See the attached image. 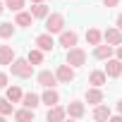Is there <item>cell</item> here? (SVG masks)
Returning <instances> with one entry per match:
<instances>
[{"mask_svg":"<svg viewBox=\"0 0 122 122\" xmlns=\"http://www.w3.org/2000/svg\"><path fill=\"white\" fill-rule=\"evenodd\" d=\"M10 70H12L15 77H22V79H29L34 74V65L29 62V57H15L12 65H10Z\"/></svg>","mask_w":122,"mask_h":122,"instance_id":"obj_1","label":"cell"},{"mask_svg":"<svg viewBox=\"0 0 122 122\" xmlns=\"http://www.w3.org/2000/svg\"><path fill=\"white\" fill-rule=\"evenodd\" d=\"M65 62H70L72 67H81L86 65V50L74 46V48H67V57H65Z\"/></svg>","mask_w":122,"mask_h":122,"instance_id":"obj_2","label":"cell"},{"mask_svg":"<svg viewBox=\"0 0 122 122\" xmlns=\"http://www.w3.org/2000/svg\"><path fill=\"white\" fill-rule=\"evenodd\" d=\"M62 29H65V17L60 12H50L46 17V31L48 34H60Z\"/></svg>","mask_w":122,"mask_h":122,"instance_id":"obj_3","label":"cell"},{"mask_svg":"<svg viewBox=\"0 0 122 122\" xmlns=\"http://www.w3.org/2000/svg\"><path fill=\"white\" fill-rule=\"evenodd\" d=\"M55 74H57V81H60V84H70V81H74V67H72L70 62L60 65V67L55 70Z\"/></svg>","mask_w":122,"mask_h":122,"instance_id":"obj_4","label":"cell"},{"mask_svg":"<svg viewBox=\"0 0 122 122\" xmlns=\"http://www.w3.org/2000/svg\"><path fill=\"white\" fill-rule=\"evenodd\" d=\"M36 81H38L43 89H53V86L57 84V74H55V72H50V70H41V72H38V77H36Z\"/></svg>","mask_w":122,"mask_h":122,"instance_id":"obj_5","label":"cell"},{"mask_svg":"<svg viewBox=\"0 0 122 122\" xmlns=\"http://www.w3.org/2000/svg\"><path fill=\"white\" fill-rule=\"evenodd\" d=\"M77 41H79V34L77 31H72V29L70 31H65V29L60 31V46H62V48H74Z\"/></svg>","mask_w":122,"mask_h":122,"instance_id":"obj_6","label":"cell"},{"mask_svg":"<svg viewBox=\"0 0 122 122\" xmlns=\"http://www.w3.org/2000/svg\"><path fill=\"white\" fill-rule=\"evenodd\" d=\"M105 74L108 77H122V60L120 57H108V65H105Z\"/></svg>","mask_w":122,"mask_h":122,"instance_id":"obj_7","label":"cell"},{"mask_svg":"<svg viewBox=\"0 0 122 122\" xmlns=\"http://www.w3.org/2000/svg\"><path fill=\"white\" fill-rule=\"evenodd\" d=\"M103 41L110 43V46H120V43H122V31L115 29V26H108V29L103 31Z\"/></svg>","mask_w":122,"mask_h":122,"instance_id":"obj_8","label":"cell"},{"mask_svg":"<svg viewBox=\"0 0 122 122\" xmlns=\"http://www.w3.org/2000/svg\"><path fill=\"white\" fill-rule=\"evenodd\" d=\"M36 46H38L41 50H46V53H48V50H53V48H55V41H53V36L46 31V34H38V36H36Z\"/></svg>","mask_w":122,"mask_h":122,"instance_id":"obj_9","label":"cell"},{"mask_svg":"<svg viewBox=\"0 0 122 122\" xmlns=\"http://www.w3.org/2000/svg\"><path fill=\"white\" fill-rule=\"evenodd\" d=\"M86 103H89V105H98V103H103V91H101V86H91V89H86Z\"/></svg>","mask_w":122,"mask_h":122,"instance_id":"obj_10","label":"cell"},{"mask_svg":"<svg viewBox=\"0 0 122 122\" xmlns=\"http://www.w3.org/2000/svg\"><path fill=\"white\" fill-rule=\"evenodd\" d=\"M84 103L81 101H70V105H67V115L70 117H74V120H81L84 117Z\"/></svg>","mask_w":122,"mask_h":122,"instance_id":"obj_11","label":"cell"},{"mask_svg":"<svg viewBox=\"0 0 122 122\" xmlns=\"http://www.w3.org/2000/svg\"><path fill=\"white\" fill-rule=\"evenodd\" d=\"M50 122H60V120H65L67 117V108H60V105H50L48 108V115H46Z\"/></svg>","mask_w":122,"mask_h":122,"instance_id":"obj_12","label":"cell"},{"mask_svg":"<svg viewBox=\"0 0 122 122\" xmlns=\"http://www.w3.org/2000/svg\"><path fill=\"white\" fill-rule=\"evenodd\" d=\"M112 50H115V46H110V43H105V46H96L93 48V57H98V60H108V57H112Z\"/></svg>","mask_w":122,"mask_h":122,"instance_id":"obj_13","label":"cell"},{"mask_svg":"<svg viewBox=\"0 0 122 122\" xmlns=\"http://www.w3.org/2000/svg\"><path fill=\"white\" fill-rule=\"evenodd\" d=\"M41 101H43L48 108H50V105H57V103H60V93L55 91V86H53V89H46L43 96H41Z\"/></svg>","mask_w":122,"mask_h":122,"instance_id":"obj_14","label":"cell"},{"mask_svg":"<svg viewBox=\"0 0 122 122\" xmlns=\"http://www.w3.org/2000/svg\"><path fill=\"white\" fill-rule=\"evenodd\" d=\"M12 60H15V48L0 46V65H12Z\"/></svg>","mask_w":122,"mask_h":122,"instance_id":"obj_15","label":"cell"},{"mask_svg":"<svg viewBox=\"0 0 122 122\" xmlns=\"http://www.w3.org/2000/svg\"><path fill=\"white\" fill-rule=\"evenodd\" d=\"M105 79H108L105 70H103V72H101V70H93V72L89 74V84H91V86H103V84H105Z\"/></svg>","mask_w":122,"mask_h":122,"instance_id":"obj_16","label":"cell"},{"mask_svg":"<svg viewBox=\"0 0 122 122\" xmlns=\"http://www.w3.org/2000/svg\"><path fill=\"white\" fill-rule=\"evenodd\" d=\"M31 22H34V15L31 12H17V17H15V24L17 26H31Z\"/></svg>","mask_w":122,"mask_h":122,"instance_id":"obj_17","label":"cell"},{"mask_svg":"<svg viewBox=\"0 0 122 122\" xmlns=\"http://www.w3.org/2000/svg\"><path fill=\"white\" fill-rule=\"evenodd\" d=\"M31 15L36 17V19H46L50 12H48V7H46V3H34V7H31Z\"/></svg>","mask_w":122,"mask_h":122,"instance_id":"obj_18","label":"cell"},{"mask_svg":"<svg viewBox=\"0 0 122 122\" xmlns=\"http://www.w3.org/2000/svg\"><path fill=\"white\" fill-rule=\"evenodd\" d=\"M43 101H41V96H36V93H24V98H22V105H26V108H38Z\"/></svg>","mask_w":122,"mask_h":122,"instance_id":"obj_19","label":"cell"},{"mask_svg":"<svg viewBox=\"0 0 122 122\" xmlns=\"http://www.w3.org/2000/svg\"><path fill=\"white\" fill-rule=\"evenodd\" d=\"M101 41H103V34H101L98 29H89V31H86V43H89V46H98Z\"/></svg>","mask_w":122,"mask_h":122,"instance_id":"obj_20","label":"cell"},{"mask_svg":"<svg viewBox=\"0 0 122 122\" xmlns=\"http://www.w3.org/2000/svg\"><path fill=\"white\" fill-rule=\"evenodd\" d=\"M5 96H7V98H10L12 103H19V101L24 98V93H22V89H19V86H7Z\"/></svg>","mask_w":122,"mask_h":122,"instance_id":"obj_21","label":"cell"},{"mask_svg":"<svg viewBox=\"0 0 122 122\" xmlns=\"http://www.w3.org/2000/svg\"><path fill=\"white\" fill-rule=\"evenodd\" d=\"M110 115H112L110 108H105V105H101V103L93 108V120H110Z\"/></svg>","mask_w":122,"mask_h":122,"instance_id":"obj_22","label":"cell"},{"mask_svg":"<svg viewBox=\"0 0 122 122\" xmlns=\"http://www.w3.org/2000/svg\"><path fill=\"white\" fill-rule=\"evenodd\" d=\"M43 53H46V50H41V48H31L26 57H29L31 65H41V62H43Z\"/></svg>","mask_w":122,"mask_h":122,"instance_id":"obj_23","label":"cell"},{"mask_svg":"<svg viewBox=\"0 0 122 122\" xmlns=\"http://www.w3.org/2000/svg\"><path fill=\"white\" fill-rule=\"evenodd\" d=\"M15 26L17 24H12V22H3L0 24V38H12L15 36Z\"/></svg>","mask_w":122,"mask_h":122,"instance_id":"obj_24","label":"cell"},{"mask_svg":"<svg viewBox=\"0 0 122 122\" xmlns=\"http://www.w3.org/2000/svg\"><path fill=\"white\" fill-rule=\"evenodd\" d=\"M12 117H15V120H19V122L34 120V108H26V105H24V110H17V112H15Z\"/></svg>","mask_w":122,"mask_h":122,"instance_id":"obj_25","label":"cell"},{"mask_svg":"<svg viewBox=\"0 0 122 122\" xmlns=\"http://www.w3.org/2000/svg\"><path fill=\"white\" fill-rule=\"evenodd\" d=\"M0 115H15L12 110V101L5 96V98H0Z\"/></svg>","mask_w":122,"mask_h":122,"instance_id":"obj_26","label":"cell"},{"mask_svg":"<svg viewBox=\"0 0 122 122\" xmlns=\"http://www.w3.org/2000/svg\"><path fill=\"white\" fill-rule=\"evenodd\" d=\"M5 7L12 10V12H19L24 7V0H5Z\"/></svg>","mask_w":122,"mask_h":122,"instance_id":"obj_27","label":"cell"},{"mask_svg":"<svg viewBox=\"0 0 122 122\" xmlns=\"http://www.w3.org/2000/svg\"><path fill=\"white\" fill-rule=\"evenodd\" d=\"M5 86H7V74L0 72V89H5Z\"/></svg>","mask_w":122,"mask_h":122,"instance_id":"obj_28","label":"cell"},{"mask_svg":"<svg viewBox=\"0 0 122 122\" xmlns=\"http://www.w3.org/2000/svg\"><path fill=\"white\" fill-rule=\"evenodd\" d=\"M103 5H105V7H117L120 0H103Z\"/></svg>","mask_w":122,"mask_h":122,"instance_id":"obj_29","label":"cell"},{"mask_svg":"<svg viewBox=\"0 0 122 122\" xmlns=\"http://www.w3.org/2000/svg\"><path fill=\"white\" fill-rule=\"evenodd\" d=\"M115 53H117V57L122 60V43H120V46H115Z\"/></svg>","mask_w":122,"mask_h":122,"instance_id":"obj_30","label":"cell"},{"mask_svg":"<svg viewBox=\"0 0 122 122\" xmlns=\"http://www.w3.org/2000/svg\"><path fill=\"white\" fill-rule=\"evenodd\" d=\"M115 24H117V29L122 31V15H117V19H115Z\"/></svg>","mask_w":122,"mask_h":122,"instance_id":"obj_31","label":"cell"},{"mask_svg":"<svg viewBox=\"0 0 122 122\" xmlns=\"http://www.w3.org/2000/svg\"><path fill=\"white\" fill-rule=\"evenodd\" d=\"M117 110H120V112H122V98H120V101H117Z\"/></svg>","mask_w":122,"mask_h":122,"instance_id":"obj_32","label":"cell"},{"mask_svg":"<svg viewBox=\"0 0 122 122\" xmlns=\"http://www.w3.org/2000/svg\"><path fill=\"white\" fill-rule=\"evenodd\" d=\"M3 10H5V5H3V3H0V15H3Z\"/></svg>","mask_w":122,"mask_h":122,"instance_id":"obj_33","label":"cell"},{"mask_svg":"<svg viewBox=\"0 0 122 122\" xmlns=\"http://www.w3.org/2000/svg\"><path fill=\"white\" fill-rule=\"evenodd\" d=\"M31 3H43V0H31Z\"/></svg>","mask_w":122,"mask_h":122,"instance_id":"obj_34","label":"cell"}]
</instances>
